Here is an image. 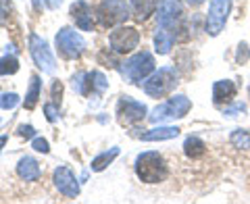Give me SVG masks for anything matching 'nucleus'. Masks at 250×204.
I'll use <instances>...</instances> for the list:
<instances>
[{
  "label": "nucleus",
  "instance_id": "4",
  "mask_svg": "<svg viewBox=\"0 0 250 204\" xmlns=\"http://www.w3.org/2000/svg\"><path fill=\"white\" fill-rule=\"evenodd\" d=\"M96 17L103 27H115L129 17V6L125 0H104L96 9Z\"/></svg>",
  "mask_w": 250,
  "mask_h": 204
},
{
  "label": "nucleus",
  "instance_id": "33",
  "mask_svg": "<svg viewBox=\"0 0 250 204\" xmlns=\"http://www.w3.org/2000/svg\"><path fill=\"white\" fill-rule=\"evenodd\" d=\"M42 4H44V0H34V9H36V11H40Z\"/></svg>",
  "mask_w": 250,
  "mask_h": 204
},
{
  "label": "nucleus",
  "instance_id": "19",
  "mask_svg": "<svg viewBox=\"0 0 250 204\" xmlns=\"http://www.w3.org/2000/svg\"><path fill=\"white\" fill-rule=\"evenodd\" d=\"M131 9L138 21H146L156 11V0H131Z\"/></svg>",
  "mask_w": 250,
  "mask_h": 204
},
{
  "label": "nucleus",
  "instance_id": "35",
  "mask_svg": "<svg viewBox=\"0 0 250 204\" xmlns=\"http://www.w3.org/2000/svg\"><path fill=\"white\" fill-rule=\"evenodd\" d=\"M4 144H6V136H0V150H2Z\"/></svg>",
  "mask_w": 250,
  "mask_h": 204
},
{
  "label": "nucleus",
  "instance_id": "6",
  "mask_svg": "<svg viewBox=\"0 0 250 204\" xmlns=\"http://www.w3.org/2000/svg\"><path fill=\"white\" fill-rule=\"evenodd\" d=\"M231 11V0H213L208 6V15H207V31L208 36H219L228 23Z\"/></svg>",
  "mask_w": 250,
  "mask_h": 204
},
{
  "label": "nucleus",
  "instance_id": "11",
  "mask_svg": "<svg viewBox=\"0 0 250 204\" xmlns=\"http://www.w3.org/2000/svg\"><path fill=\"white\" fill-rule=\"evenodd\" d=\"M54 185H57V190L61 194H65L67 198H75L77 194H80V184H77L75 175L71 173V169L67 167H59L54 171Z\"/></svg>",
  "mask_w": 250,
  "mask_h": 204
},
{
  "label": "nucleus",
  "instance_id": "12",
  "mask_svg": "<svg viewBox=\"0 0 250 204\" xmlns=\"http://www.w3.org/2000/svg\"><path fill=\"white\" fill-rule=\"evenodd\" d=\"M182 15V0H161L159 2V25L156 27H175Z\"/></svg>",
  "mask_w": 250,
  "mask_h": 204
},
{
  "label": "nucleus",
  "instance_id": "20",
  "mask_svg": "<svg viewBox=\"0 0 250 204\" xmlns=\"http://www.w3.org/2000/svg\"><path fill=\"white\" fill-rule=\"evenodd\" d=\"M205 150H207V146H205V142H202L200 138H196V136H188L186 138L184 152H186L188 159H200V156L205 154Z\"/></svg>",
  "mask_w": 250,
  "mask_h": 204
},
{
  "label": "nucleus",
  "instance_id": "31",
  "mask_svg": "<svg viewBox=\"0 0 250 204\" xmlns=\"http://www.w3.org/2000/svg\"><path fill=\"white\" fill-rule=\"evenodd\" d=\"M248 59V44L244 42V44H240V52H238V61L240 62H244Z\"/></svg>",
  "mask_w": 250,
  "mask_h": 204
},
{
  "label": "nucleus",
  "instance_id": "27",
  "mask_svg": "<svg viewBox=\"0 0 250 204\" xmlns=\"http://www.w3.org/2000/svg\"><path fill=\"white\" fill-rule=\"evenodd\" d=\"M34 150L42 152V154H48V152H50V148H48V142H46L44 138H36V140H34Z\"/></svg>",
  "mask_w": 250,
  "mask_h": 204
},
{
  "label": "nucleus",
  "instance_id": "21",
  "mask_svg": "<svg viewBox=\"0 0 250 204\" xmlns=\"http://www.w3.org/2000/svg\"><path fill=\"white\" fill-rule=\"evenodd\" d=\"M117 156H119V148H111V150H106V152H103V154H98L96 159L92 161V171H103V169H106L108 164H111Z\"/></svg>",
  "mask_w": 250,
  "mask_h": 204
},
{
  "label": "nucleus",
  "instance_id": "28",
  "mask_svg": "<svg viewBox=\"0 0 250 204\" xmlns=\"http://www.w3.org/2000/svg\"><path fill=\"white\" fill-rule=\"evenodd\" d=\"M246 111V106L244 104H240V102H236V104H233V106H228V108H225V115H229V117H236L238 113H244Z\"/></svg>",
  "mask_w": 250,
  "mask_h": 204
},
{
  "label": "nucleus",
  "instance_id": "17",
  "mask_svg": "<svg viewBox=\"0 0 250 204\" xmlns=\"http://www.w3.org/2000/svg\"><path fill=\"white\" fill-rule=\"evenodd\" d=\"M17 173L21 179H25V182H36V179L40 177V164H38L36 159L25 156V159H21L17 164Z\"/></svg>",
  "mask_w": 250,
  "mask_h": 204
},
{
  "label": "nucleus",
  "instance_id": "32",
  "mask_svg": "<svg viewBox=\"0 0 250 204\" xmlns=\"http://www.w3.org/2000/svg\"><path fill=\"white\" fill-rule=\"evenodd\" d=\"M44 4L48 6V9H57V6L61 4V0H44Z\"/></svg>",
  "mask_w": 250,
  "mask_h": 204
},
{
  "label": "nucleus",
  "instance_id": "25",
  "mask_svg": "<svg viewBox=\"0 0 250 204\" xmlns=\"http://www.w3.org/2000/svg\"><path fill=\"white\" fill-rule=\"evenodd\" d=\"M19 104V96L13 92H6L0 96V108H4V111H9V108H15Z\"/></svg>",
  "mask_w": 250,
  "mask_h": 204
},
{
  "label": "nucleus",
  "instance_id": "23",
  "mask_svg": "<svg viewBox=\"0 0 250 204\" xmlns=\"http://www.w3.org/2000/svg\"><path fill=\"white\" fill-rule=\"evenodd\" d=\"M17 71H19V61L13 54H6V57L0 59V75H13Z\"/></svg>",
  "mask_w": 250,
  "mask_h": 204
},
{
  "label": "nucleus",
  "instance_id": "14",
  "mask_svg": "<svg viewBox=\"0 0 250 204\" xmlns=\"http://www.w3.org/2000/svg\"><path fill=\"white\" fill-rule=\"evenodd\" d=\"M236 98V83L229 82V80H221V82H215L213 85V100L215 104H229V102Z\"/></svg>",
  "mask_w": 250,
  "mask_h": 204
},
{
  "label": "nucleus",
  "instance_id": "38",
  "mask_svg": "<svg viewBox=\"0 0 250 204\" xmlns=\"http://www.w3.org/2000/svg\"><path fill=\"white\" fill-rule=\"evenodd\" d=\"M248 92H250V90H248Z\"/></svg>",
  "mask_w": 250,
  "mask_h": 204
},
{
  "label": "nucleus",
  "instance_id": "30",
  "mask_svg": "<svg viewBox=\"0 0 250 204\" xmlns=\"http://www.w3.org/2000/svg\"><path fill=\"white\" fill-rule=\"evenodd\" d=\"M19 136L21 138H34L36 136V129L31 127V125H21V127H19Z\"/></svg>",
  "mask_w": 250,
  "mask_h": 204
},
{
  "label": "nucleus",
  "instance_id": "15",
  "mask_svg": "<svg viewBox=\"0 0 250 204\" xmlns=\"http://www.w3.org/2000/svg\"><path fill=\"white\" fill-rule=\"evenodd\" d=\"M175 42V27H156L154 34V48L159 54H167Z\"/></svg>",
  "mask_w": 250,
  "mask_h": 204
},
{
  "label": "nucleus",
  "instance_id": "7",
  "mask_svg": "<svg viewBox=\"0 0 250 204\" xmlns=\"http://www.w3.org/2000/svg\"><path fill=\"white\" fill-rule=\"evenodd\" d=\"M57 48L65 59H77L85 48V40L75 29H61L57 34Z\"/></svg>",
  "mask_w": 250,
  "mask_h": 204
},
{
  "label": "nucleus",
  "instance_id": "1",
  "mask_svg": "<svg viewBox=\"0 0 250 204\" xmlns=\"http://www.w3.org/2000/svg\"><path fill=\"white\" fill-rule=\"evenodd\" d=\"M136 175L144 184H159L167 177L165 159L159 152H142L136 159Z\"/></svg>",
  "mask_w": 250,
  "mask_h": 204
},
{
  "label": "nucleus",
  "instance_id": "9",
  "mask_svg": "<svg viewBox=\"0 0 250 204\" xmlns=\"http://www.w3.org/2000/svg\"><path fill=\"white\" fill-rule=\"evenodd\" d=\"M29 52H31V57H34V62L38 67L42 69L44 73H54V57H52V52L48 48V44H46L40 36H36V34H31L29 38Z\"/></svg>",
  "mask_w": 250,
  "mask_h": 204
},
{
  "label": "nucleus",
  "instance_id": "8",
  "mask_svg": "<svg viewBox=\"0 0 250 204\" xmlns=\"http://www.w3.org/2000/svg\"><path fill=\"white\" fill-rule=\"evenodd\" d=\"M146 113L148 111L142 102H138L129 96H121L119 102H117V119H119L121 125H131L136 121H142Z\"/></svg>",
  "mask_w": 250,
  "mask_h": 204
},
{
  "label": "nucleus",
  "instance_id": "18",
  "mask_svg": "<svg viewBox=\"0 0 250 204\" xmlns=\"http://www.w3.org/2000/svg\"><path fill=\"white\" fill-rule=\"evenodd\" d=\"M177 136H179L177 127H154V129L140 133V138H142L144 142H159V140H171V138H177Z\"/></svg>",
  "mask_w": 250,
  "mask_h": 204
},
{
  "label": "nucleus",
  "instance_id": "24",
  "mask_svg": "<svg viewBox=\"0 0 250 204\" xmlns=\"http://www.w3.org/2000/svg\"><path fill=\"white\" fill-rule=\"evenodd\" d=\"M229 142L236 146V148H242V150H248L250 148V133L246 129H236L231 133Z\"/></svg>",
  "mask_w": 250,
  "mask_h": 204
},
{
  "label": "nucleus",
  "instance_id": "26",
  "mask_svg": "<svg viewBox=\"0 0 250 204\" xmlns=\"http://www.w3.org/2000/svg\"><path fill=\"white\" fill-rule=\"evenodd\" d=\"M44 113H46V119L50 123H54L59 119V104L57 102H48V104H44Z\"/></svg>",
  "mask_w": 250,
  "mask_h": 204
},
{
  "label": "nucleus",
  "instance_id": "29",
  "mask_svg": "<svg viewBox=\"0 0 250 204\" xmlns=\"http://www.w3.org/2000/svg\"><path fill=\"white\" fill-rule=\"evenodd\" d=\"M61 96H62V85H61V82H54V85H52V102L61 104Z\"/></svg>",
  "mask_w": 250,
  "mask_h": 204
},
{
  "label": "nucleus",
  "instance_id": "5",
  "mask_svg": "<svg viewBox=\"0 0 250 204\" xmlns=\"http://www.w3.org/2000/svg\"><path fill=\"white\" fill-rule=\"evenodd\" d=\"M175 83H177L175 69L163 67L148 82H144V92L148 94V96H152V98H163L175 88Z\"/></svg>",
  "mask_w": 250,
  "mask_h": 204
},
{
  "label": "nucleus",
  "instance_id": "2",
  "mask_svg": "<svg viewBox=\"0 0 250 204\" xmlns=\"http://www.w3.org/2000/svg\"><path fill=\"white\" fill-rule=\"evenodd\" d=\"M152 71H154V59L148 50L134 54V57L129 61H125V65H123V75L129 83H140Z\"/></svg>",
  "mask_w": 250,
  "mask_h": 204
},
{
  "label": "nucleus",
  "instance_id": "34",
  "mask_svg": "<svg viewBox=\"0 0 250 204\" xmlns=\"http://www.w3.org/2000/svg\"><path fill=\"white\" fill-rule=\"evenodd\" d=\"M188 2H190V4H194V6H198V4H202V2H205V0H188Z\"/></svg>",
  "mask_w": 250,
  "mask_h": 204
},
{
  "label": "nucleus",
  "instance_id": "37",
  "mask_svg": "<svg viewBox=\"0 0 250 204\" xmlns=\"http://www.w3.org/2000/svg\"><path fill=\"white\" fill-rule=\"evenodd\" d=\"M0 125H2V119H0Z\"/></svg>",
  "mask_w": 250,
  "mask_h": 204
},
{
  "label": "nucleus",
  "instance_id": "16",
  "mask_svg": "<svg viewBox=\"0 0 250 204\" xmlns=\"http://www.w3.org/2000/svg\"><path fill=\"white\" fill-rule=\"evenodd\" d=\"M106 88H108V82H106V77L100 73V71L85 73V80H83V94H82V96H88L90 92L103 94Z\"/></svg>",
  "mask_w": 250,
  "mask_h": 204
},
{
  "label": "nucleus",
  "instance_id": "10",
  "mask_svg": "<svg viewBox=\"0 0 250 204\" xmlns=\"http://www.w3.org/2000/svg\"><path fill=\"white\" fill-rule=\"evenodd\" d=\"M140 44V34L136 27H117L111 34V48L119 54L131 52L134 48H138Z\"/></svg>",
  "mask_w": 250,
  "mask_h": 204
},
{
  "label": "nucleus",
  "instance_id": "22",
  "mask_svg": "<svg viewBox=\"0 0 250 204\" xmlns=\"http://www.w3.org/2000/svg\"><path fill=\"white\" fill-rule=\"evenodd\" d=\"M40 88H42L40 77L34 75V77H31V83H29V92L25 96V108H29V111L38 104V100H40Z\"/></svg>",
  "mask_w": 250,
  "mask_h": 204
},
{
  "label": "nucleus",
  "instance_id": "36",
  "mask_svg": "<svg viewBox=\"0 0 250 204\" xmlns=\"http://www.w3.org/2000/svg\"><path fill=\"white\" fill-rule=\"evenodd\" d=\"M0 19H2V11H0Z\"/></svg>",
  "mask_w": 250,
  "mask_h": 204
},
{
  "label": "nucleus",
  "instance_id": "13",
  "mask_svg": "<svg viewBox=\"0 0 250 204\" xmlns=\"http://www.w3.org/2000/svg\"><path fill=\"white\" fill-rule=\"evenodd\" d=\"M71 17L75 21V25L82 31H92L94 29L92 9L88 6V2H83V0H77V2L71 4Z\"/></svg>",
  "mask_w": 250,
  "mask_h": 204
},
{
  "label": "nucleus",
  "instance_id": "3",
  "mask_svg": "<svg viewBox=\"0 0 250 204\" xmlns=\"http://www.w3.org/2000/svg\"><path fill=\"white\" fill-rule=\"evenodd\" d=\"M190 108H192V102L186 96H173L167 102H163L161 106L154 108L152 115H150V121L163 123V121H171V119H182V117H186L190 113Z\"/></svg>",
  "mask_w": 250,
  "mask_h": 204
}]
</instances>
